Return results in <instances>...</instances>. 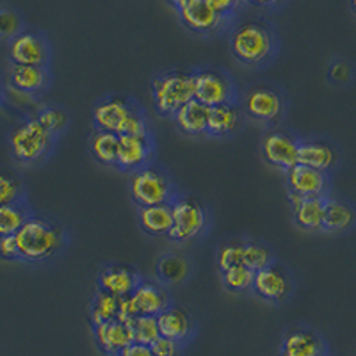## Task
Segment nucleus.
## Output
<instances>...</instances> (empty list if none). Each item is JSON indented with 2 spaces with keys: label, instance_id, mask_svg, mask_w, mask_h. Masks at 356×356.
<instances>
[{
  "label": "nucleus",
  "instance_id": "17",
  "mask_svg": "<svg viewBox=\"0 0 356 356\" xmlns=\"http://www.w3.org/2000/svg\"><path fill=\"white\" fill-rule=\"evenodd\" d=\"M141 273L134 267L125 264H107L102 267L97 276L98 291L113 294L116 298H127L132 296V292L141 284Z\"/></svg>",
  "mask_w": 356,
  "mask_h": 356
},
{
  "label": "nucleus",
  "instance_id": "33",
  "mask_svg": "<svg viewBox=\"0 0 356 356\" xmlns=\"http://www.w3.org/2000/svg\"><path fill=\"white\" fill-rule=\"evenodd\" d=\"M273 262H276V257L271 246H267L266 243H260V241L255 239H244V266L250 267L253 273H257L264 269V267L271 266Z\"/></svg>",
  "mask_w": 356,
  "mask_h": 356
},
{
  "label": "nucleus",
  "instance_id": "14",
  "mask_svg": "<svg viewBox=\"0 0 356 356\" xmlns=\"http://www.w3.org/2000/svg\"><path fill=\"white\" fill-rule=\"evenodd\" d=\"M159 333L164 339H170L182 348H186L196 335V321L187 308L171 303L157 316Z\"/></svg>",
  "mask_w": 356,
  "mask_h": 356
},
{
  "label": "nucleus",
  "instance_id": "11",
  "mask_svg": "<svg viewBox=\"0 0 356 356\" xmlns=\"http://www.w3.org/2000/svg\"><path fill=\"white\" fill-rule=\"evenodd\" d=\"M294 276L284 264L273 262L255 273L251 292L266 303L285 305L294 294Z\"/></svg>",
  "mask_w": 356,
  "mask_h": 356
},
{
  "label": "nucleus",
  "instance_id": "7",
  "mask_svg": "<svg viewBox=\"0 0 356 356\" xmlns=\"http://www.w3.org/2000/svg\"><path fill=\"white\" fill-rule=\"evenodd\" d=\"M171 214H173V227L168 234V239L173 243H191L200 239L209 227H211V212L191 195H180L171 203Z\"/></svg>",
  "mask_w": 356,
  "mask_h": 356
},
{
  "label": "nucleus",
  "instance_id": "5",
  "mask_svg": "<svg viewBox=\"0 0 356 356\" xmlns=\"http://www.w3.org/2000/svg\"><path fill=\"white\" fill-rule=\"evenodd\" d=\"M129 193L132 202L139 207L171 205L180 195L173 177L157 162L129 175Z\"/></svg>",
  "mask_w": 356,
  "mask_h": 356
},
{
  "label": "nucleus",
  "instance_id": "30",
  "mask_svg": "<svg viewBox=\"0 0 356 356\" xmlns=\"http://www.w3.org/2000/svg\"><path fill=\"white\" fill-rule=\"evenodd\" d=\"M33 214V207L29 205L27 198L0 205V237L17 235Z\"/></svg>",
  "mask_w": 356,
  "mask_h": 356
},
{
  "label": "nucleus",
  "instance_id": "6",
  "mask_svg": "<svg viewBox=\"0 0 356 356\" xmlns=\"http://www.w3.org/2000/svg\"><path fill=\"white\" fill-rule=\"evenodd\" d=\"M195 98L193 70H168L152 81V102L155 113L171 118L187 102Z\"/></svg>",
  "mask_w": 356,
  "mask_h": 356
},
{
  "label": "nucleus",
  "instance_id": "26",
  "mask_svg": "<svg viewBox=\"0 0 356 356\" xmlns=\"http://www.w3.org/2000/svg\"><path fill=\"white\" fill-rule=\"evenodd\" d=\"M138 222L141 230L150 237H168L173 227L171 205L139 207Z\"/></svg>",
  "mask_w": 356,
  "mask_h": 356
},
{
  "label": "nucleus",
  "instance_id": "3",
  "mask_svg": "<svg viewBox=\"0 0 356 356\" xmlns=\"http://www.w3.org/2000/svg\"><path fill=\"white\" fill-rule=\"evenodd\" d=\"M57 138L44 130L34 116H24L8 134L9 155L18 166L34 168L52 157Z\"/></svg>",
  "mask_w": 356,
  "mask_h": 356
},
{
  "label": "nucleus",
  "instance_id": "46",
  "mask_svg": "<svg viewBox=\"0 0 356 356\" xmlns=\"http://www.w3.org/2000/svg\"><path fill=\"white\" fill-rule=\"evenodd\" d=\"M168 2H170V4L173 6V8H177V6L180 4V2H182V0H168Z\"/></svg>",
  "mask_w": 356,
  "mask_h": 356
},
{
  "label": "nucleus",
  "instance_id": "12",
  "mask_svg": "<svg viewBox=\"0 0 356 356\" xmlns=\"http://www.w3.org/2000/svg\"><path fill=\"white\" fill-rule=\"evenodd\" d=\"M175 9H177L178 18L184 27L189 29L191 33L202 34V36L219 33L230 24V20L218 15L207 0H182Z\"/></svg>",
  "mask_w": 356,
  "mask_h": 356
},
{
  "label": "nucleus",
  "instance_id": "36",
  "mask_svg": "<svg viewBox=\"0 0 356 356\" xmlns=\"http://www.w3.org/2000/svg\"><path fill=\"white\" fill-rule=\"evenodd\" d=\"M25 29L24 15L13 6H0V41L9 43Z\"/></svg>",
  "mask_w": 356,
  "mask_h": 356
},
{
  "label": "nucleus",
  "instance_id": "1",
  "mask_svg": "<svg viewBox=\"0 0 356 356\" xmlns=\"http://www.w3.org/2000/svg\"><path fill=\"white\" fill-rule=\"evenodd\" d=\"M17 237L18 262L29 266H41L49 264L61 257L63 251L68 248L70 235L68 230L56 219L40 216L34 212L24 227L18 230Z\"/></svg>",
  "mask_w": 356,
  "mask_h": 356
},
{
  "label": "nucleus",
  "instance_id": "25",
  "mask_svg": "<svg viewBox=\"0 0 356 356\" xmlns=\"http://www.w3.org/2000/svg\"><path fill=\"white\" fill-rule=\"evenodd\" d=\"M337 150L328 141L321 139H301L298 152V164L328 173L337 164Z\"/></svg>",
  "mask_w": 356,
  "mask_h": 356
},
{
  "label": "nucleus",
  "instance_id": "8",
  "mask_svg": "<svg viewBox=\"0 0 356 356\" xmlns=\"http://www.w3.org/2000/svg\"><path fill=\"white\" fill-rule=\"evenodd\" d=\"M193 77H195V100L209 109L239 102L241 89L227 70L203 66L193 70Z\"/></svg>",
  "mask_w": 356,
  "mask_h": 356
},
{
  "label": "nucleus",
  "instance_id": "31",
  "mask_svg": "<svg viewBox=\"0 0 356 356\" xmlns=\"http://www.w3.org/2000/svg\"><path fill=\"white\" fill-rule=\"evenodd\" d=\"M34 118L41 123L44 130H49L57 139L70 129V123H72L68 111L61 106H56V104H49V106L41 104L40 109L34 113Z\"/></svg>",
  "mask_w": 356,
  "mask_h": 356
},
{
  "label": "nucleus",
  "instance_id": "27",
  "mask_svg": "<svg viewBox=\"0 0 356 356\" xmlns=\"http://www.w3.org/2000/svg\"><path fill=\"white\" fill-rule=\"evenodd\" d=\"M193 266L189 259L177 251L162 253L157 260V275L162 285H182L189 280Z\"/></svg>",
  "mask_w": 356,
  "mask_h": 356
},
{
  "label": "nucleus",
  "instance_id": "13",
  "mask_svg": "<svg viewBox=\"0 0 356 356\" xmlns=\"http://www.w3.org/2000/svg\"><path fill=\"white\" fill-rule=\"evenodd\" d=\"M138 106V102L127 95H106L93 106V129L109 130L120 134L123 123L129 118L130 111Z\"/></svg>",
  "mask_w": 356,
  "mask_h": 356
},
{
  "label": "nucleus",
  "instance_id": "23",
  "mask_svg": "<svg viewBox=\"0 0 356 356\" xmlns=\"http://www.w3.org/2000/svg\"><path fill=\"white\" fill-rule=\"evenodd\" d=\"M289 202L292 207V219H294L296 227L305 232L323 230L326 198H303V196L289 191Z\"/></svg>",
  "mask_w": 356,
  "mask_h": 356
},
{
  "label": "nucleus",
  "instance_id": "24",
  "mask_svg": "<svg viewBox=\"0 0 356 356\" xmlns=\"http://www.w3.org/2000/svg\"><path fill=\"white\" fill-rule=\"evenodd\" d=\"M209 107L200 104L198 100L187 102L171 116L177 125L178 132L189 138H207V125H209Z\"/></svg>",
  "mask_w": 356,
  "mask_h": 356
},
{
  "label": "nucleus",
  "instance_id": "28",
  "mask_svg": "<svg viewBox=\"0 0 356 356\" xmlns=\"http://www.w3.org/2000/svg\"><path fill=\"white\" fill-rule=\"evenodd\" d=\"M356 212L349 203L342 200L326 196L324 202V218H323V230L330 234H342L349 228L355 227Z\"/></svg>",
  "mask_w": 356,
  "mask_h": 356
},
{
  "label": "nucleus",
  "instance_id": "43",
  "mask_svg": "<svg viewBox=\"0 0 356 356\" xmlns=\"http://www.w3.org/2000/svg\"><path fill=\"white\" fill-rule=\"evenodd\" d=\"M118 356H155V355L154 351H152L150 346H143V344H136V342H132L129 348L123 349Z\"/></svg>",
  "mask_w": 356,
  "mask_h": 356
},
{
  "label": "nucleus",
  "instance_id": "41",
  "mask_svg": "<svg viewBox=\"0 0 356 356\" xmlns=\"http://www.w3.org/2000/svg\"><path fill=\"white\" fill-rule=\"evenodd\" d=\"M351 66L346 61H342V59H339V61H335L330 66V79H332L335 84H348V82L351 81Z\"/></svg>",
  "mask_w": 356,
  "mask_h": 356
},
{
  "label": "nucleus",
  "instance_id": "47",
  "mask_svg": "<svg viewBox=\"0 0 356 356\" xmlns=\"http://www.w3.org/2000/svg\"><path fill=\"white\" fill-rule=\"evenodd\" d=\"M351 6H353V11H355L356 15V0H351Z\"/></svg>",
  "mask_w": 356,
  "mask_h": 356
},
{
  "label": "nucleus",
  "instance_id": "20",
  "mask_svg": "<svg viewBox=\"0 0 356 356\" xmlns=\"http://www.w3.org/2000/svg\"><path fill=\"white\" fill-rule=\"evenodd\" d=\"M248 118L244 116L239 104H225V106L212 107L209 111V125H207V138L228 139L241 134L246 127Z\"/></svg>",
  "mask_w": 356,
  "mask_h": 356
},
{
  "label": "nucleus",
  "instance_id": "35",
  "mask_svg": "<svg viewBox=\"0 0 356 356\" xmlns=\"http://www.w3.org/2000/svg\"><path fill=\"white\" fill-rule=\"evenodd\" d=\"M243 253H244V239H228L222 241L218 246V253H216V264H218L219 273L232 269L235 266L243 264Z\"/></svg>",
  "mask_w": 356,
  "mask_h": 356
},
{
  "label": "nucleus",
  "instance_id": "22",
  "mask_svg": "<svg viewBox=\"0 0 356 356\" xmlns=\"http://www.w3.org/2000/svg\"><path fill=\"white\" fill-rule=\"evenodd\" d=\"M132 301L136 305L139 316H154L157 317L161 312L166 310L173 300L166 285L152 282V280H141L138 289L132 292Z\"/></svg>",
  "mask_w": 356,
  "mask_h": 356
},
{
  "label": "nucleus",
  "instance_id": "2",
  "mask_svg": "<svg viewBox=\"0 0 356 356\" xmlns=\"http://www.w3.org/2000/svg\"><path fill=\"white\" fill-rule=\"evenodd\" d=\"M228 47L239 65L259 70L271 65L278 52V40L273 27L264 20H241L232 25Z\"/></svg>",
  "mask_w": 356,
  "mask_h": 356
},
{
  "label": "nucleus",
  "instance_id": "19",
  "mask_svg": "<svg viewBox=\"0 0 356 356\" xmlns=\"http://www.w3.org/2000/svg\"><path fill=\"white\" fill-rule=\"evenodd\" d=\"M6 84L18 91H24L31 97L41 98L52 86V72L50 68H43V66L11 65L9 63Z\"/></svg>",
  "mask_w": 356,
  "mask_h": 356
},
{
  "label": "nucleus",
  "instance_id": "45",
  "mask_svg": "<svg viewBox=\"0 0 356 356\" xmlns=\"http://www.w3.org/2000/svg\"><path fill=\"white\" fill-rule=\"evenodd\" d=\"M0 104H4V82L0 81Z\"/></svg>",
  "mask_w": 356,
  "mask_h": 356
},
{
  "label": "nucleus",
  "instance_id": "29",
  "mask_svg": "<svg viewBox=\"0 0 356 356\" xmlns=\"http://www.w3.org/2000/svg\"><path fill=\"white\" fill-rule=\"evenodd\" d=\"M118 148H120V136L109 130L93 129L89 136V150L98 164L106 168H114L118 164Z\"/></svg>",
  "mask_w": 356,
  "mask_h": 356
},
{
  "label": "nucleus",
  "instance_id": "37",
  "mask_svg": "<svg viewBox=\"0 0 356 356\" xmlns=\"http://www.w3.org/2000/svg\"><path fill=\"white\" fill-rule=\"evenodd\" d=\"M27 198V187L24 180L13 171L0 170V205Z\"/></svg>",
  "mask_w": 356,
  "mask_h": 356
},
{
  "label": "nucleus",
  "instance_id": "32",
  "mask_svg": "<svg viewBox=\"0 0 356 356\" xmlns=\"http://www.w3.org/2000/svg\"><path fill=\"white\" fill-rule=\"evenodd\" d=\"M118 310H120V298L107 294V292L97 291V294L91 300V307H89L91 326L118 319Z\"/></svg>",
  "mask_w": 356,
  "mask_h": 356
},
{
  "label": "nucleus",
  "instance_id": "16",
  "mask_svg": "<svg viewBox=\"0 0 356 356\" xmlns=\"http://www.w3.org/2000/svg\"><path fill=\"white\" fill-rule=\"evenodd\" d=\"M155 162V141L154 138H132L120 136L116 170L122 173H134Z\"/></svg>",
  "mask_w": 356,
  "mask_h": 356
},
{
  "label": "nucleus",
  "instance_id": "4",
  "mask_svg": "<svg viewBox=\"0 0 356 356\" xmlns=\"http://www.w3.org/2000/svg\"><path fill=\"white\" fill-rule=\"evenodd\" d=\"M244 116L264 127H276L287 113V98L273 82H255L241 89L239 102Z\"/></svg>",
  "mask_w": 356,
  "mask_h": 356
},
{
  "label": "nucleus",
  "instance_id": "42",
  "mask_svg": "<svg viewBox=\"0 0 356 356\" xmlns=\"http://www.w3.org/2000/svg\"><path fill=\"white\" fill-rule=\"evenodd\" d=\"M0 257L4 260H9V262H18L20 260L17 237L15 235L0 237Z\"/></svg>",
  "mask_w": 356,
  "mask_h": 356
},
{
  "label": "nucleus",
  "instance_id": "18",
  "mask_svg": "<svg viewBox=\"0 0 356 356\" xmlns=\"http://www.w3.org/2000/svg\"><path fill=\"white\" fill-rule=\"evenodd\" d=\"M285 182L291 193L303 198H326L330 191L328 173H323L314 168L296 164L285 171Z\"/></svg>",
  "mask_w": 356,
  "mask_h": 356
},
{
  "label": "nucleus",
  "instance_id": "44",
  "mask_svg": "<svg viewBox=\"0 0 356 356\" xmlns=\"http://www.w3.org/2000/svg\"><path fill=\"white\" fill-rule=\"evenodd\" d=\"M244 2H248V4L255 6V8H276V6L282 4V0H244Z\"/></svg>",
  "mask_w": 356,
  "mask_h": 356
},
{
  "label": "nucleus",
  "instance_id": "10",
  "mask_svg": "<svg viewBox=\"0 0 356 356\" xmlns=\"http://www.w3.org/2000/svg\"><path fill=\"white\" fill-rule=\"evenodd\" d=\"M300 141L298 136L282 127H269L260 138V152H262L264 161L269 166L282 170L285 173L287 170L298 164V152H300Z\"/></svg>",
  "mask_w": 356,
  "mask_h": 356
},
{
  "label": "nucleus",
  "instance_id": "21",
  "mask_svg": "<svg viewBox=\"0 0 356 356\" xmlns=\"http://www.w3.org/2000/svg\"><path fill=\"white\" fill-rule=\"evenodd\" d=\"M93 339L104 356H118L134 342L130 324L118 319L93 326Z\"/></svg>",
  "mask_w": 356,
  "mask_h": 356
},
{
  "label": "nucleus",
  "instance_id": "39",
  "mask_svg": "<svg viewBox=\"0 0 356 356\" xmlns=\"http://www.w3.org/2000/svg\"><path fill=\"white\" fill-rule=\"evenodd\" d=\"M207 2L212 6V9L218 15H221L227 20H232L244 6V0H207Z\"/></svg>",
  "mask_w": 356,
  "mask_h": 356
},
{
  "label": "nucleus",
  "instance_id": "40",
  "mask_svg": "<svg viewBox=\"0 0 356 356\" xmlns=\"http://www.w3.org/2000/svg\"><path fill=\"white\" fill-rule=\"evenodd\" d=\"M150 348L155 356H180L184 349L180 344H177V342L170 339H164V337H159Z\"/></svg>",
  "mask_w": 356,
  "mask_h": 356
},
{
  "label": "nucleus",
  "instance_id": "15",
  "mask_svg": "<svg viewBox=\"0 0 356 356\" xmlns=\"http://www.w3.org/2000/svg\"><path fill=\"white\" fill-rule=\"evenodd\" d=\"M280 356H330L326 340L307 326H291L280 342Z\"/></svg>",
  "mask_w": 356,
  "mask_h": 356
},
{
  "label": "nucleus",
  "instance_id": "38",
  "mask_svg": "<svg viewBox=\"0 0 356 356\" xmlns=\"http://www.w3.org/2000/svg\"><path fill=\"white\" fill-rule=\"evenodd\" d=\"M130 330H132V337L136 344L152 346L161 337L157 317L154 316H138L130 323Z\"/></svg>",
  "mask_w": 356,
  "mask_h": 356
},
{
  "label": "nucleus",
  "instance_id": "34",
  "mask_svg": "<svg viewBox=\"0 0 356 356\" xmlns=\"http://www.w3.org/2000/svg\"><path fill=\"white\" fill-rule=\"evenodd\" d=\"M253 278H255V273L251 271L250 267L244 266V264L235 266L232 267V269H227V271L221 273L222 287L227 289L228 292H234V294L251 292V287H253Z\"/></svg>",
  "mask_w": 356,
  "mask_h": 356
},
{
  "label": "nucleus",
  "instance_id": "9",
  "mask_svg": "<svg viewBox=\"0 0 356 356\" xmlns=\"http://www.w3.org/2000/svg\"><path fill=\"white\" fill-rule=\"evenodd\" d=\"M8 44V59L11 65L43 66L50 68L52 63V44L41 31L25 27Z\"/></svg>",
  "mask_w": 356,
  "mask_h": 356
}]
</instances>
